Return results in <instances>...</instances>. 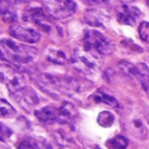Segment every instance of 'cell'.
<instances>
[{"mask_svg":"<svg viewBox=\"0 0 149 149\" xmlns=\"http://www.w3.org/2000/svg\"><path fill=\"white\" fill-rule=\"evenodd\" d=\"M0 49H1L3 60H8V62L17 63V64H25V63L31 62V59L37 54L36 49L9 41V39H1Z\"/></svg>","mask_w":149,"mask_h":149,"instance_id":"cell-1","label":"cell"},{"mask_svg":"<svg viewBox=\"0 0 149 149\" xmlns=\"http://www.w3.org/2000/svg\"><path fill=\"white\" fill-rule=\"evenodd\" d=\"M92 88L89 81H85L79 77H63L62 79V89L63 93L68 92H85Z\"/></svg>","mask_w":149,"mask_h":149,"instance_id":"cell-11","label":"cell"},{"mask_svg":"<svg viewBox=\"0 0 149 149\" xmlns=\"http://www.w3.org/2000/svg\"><path fill=\"white\" fill-rule=\"evenodd\" d=\"M107 15L101 12L100 9H90L85 13V21L92 26H105Z\"/></svg>","mask_w":149,"mask_h":149,"instance_id":"cell-14","label":"cell"},{"mask_svg":"<svg viewBox=\"0 0 149 149\" xmlns=\"http://www.w3.org/2000/svg\"><path fill=\"white\" fill-rule=\"evenodd\" d=\"M18 149H41V145L33 139H26L20 143Z\"/></svg>","mask_w":149,"mask_h":149,"instance_id":"cell-23","label":"cell"},{"mask_svg":"<svg viewBox=\"0 0 149 149\" xmlns=\"http://www.w3.org/2000/svg\"><path fill=\"white\" fill-rule=\"evenodd\" d=\"M9 34L13 38L18 39L21 42H26V43H37L41 39V34L37 30L24 25H12L9 28Z\"/></svg>","mask_w":149,"mask_h":149,"instance_id":"cell-8","label":"cell"},{"mask_svg":"<svg viewBox=\"0 0 149 149\" xmlns=\"http://www.w3.org/2000/svg\"><path fill=\"white\" fill-rule=\"evenodd\" d=\"M0 73H1V81L8 86L10 93L26 86L22 73L16 70L15 67H12V65H8L5 63H3L0 65Z\"/></svg>","mask_w":149,"mask_h":149,"instance_id":"cell-7","label":"cell"},{"mask_svg":"<svg viewBox=\"0 0 149 149\" xmlns=\"http://www.w3.org/2000/svg\"><path fill=\"white\" fill-rule=\"evenodd\" d=\"M76 109L73 107L71 103H64L62 107L59 109V116H58V122L62 124H67L74 120L76 118Z\"/></svg>","mask_w":149,"mask_h":149,"instance_id":"cell-15","label":"cell"},{"mask_svg":"<svg viewBox=\"0 0 149 149\" xmlns=\"http://www.w3.org/2000/svg\"><path fill=\"white\" fill-rule=\"evenodd\" d=\"M1 13H3V20L5 22H15L17 20V16H16V12L10 8V3L8 7H5V3L3 1L1 4Z\"/></svg>","mask_w":149,"mask_h":149,"instance_id":"cell-20","label":"cell"},{"mask_svg":"<svg viewBox=\"0 0 149 149\" xmlns=\"http://www.w3.org/2000/svg\"><path fill=\"white\" fill-rule=\"evenodd\" d=\"M147 122H148V116L143 115V113L137 107L131 109V110H128L124 114V119H123L124 128L128 131L130 135H132L134 137H137L140 140L147 139L148 136Z\"/></svg>","mask_w":149,"mask_h":149,"instance_id":"cell-2","label":"cell"},{"mask_svg":"<svg viewBox=\"0 0 149 149\" xmlns=\"http://www.w3.org/2000/svg\"><path fill=\"white\" fill-rule=\"evenodd\" d=\"M10 136H12V131H10L5 124H1V140L3 141H5V140H7L8 137H10Z\"/></svg>","mask_w":149,"mask_h":149,"instance_id":"cell-24","label":"cell"},{"mask_svg":"<svg viewBox=\"0 0 149 149\" xmlns=\"http://www.w3.org/2000/svg\"><path fill=\"white\" fill-rule=\"evenodd\" d=\"M114 115L110 113V111H101L100 114H98V116H97V123L100 124L101 127H110V126H113V123H114Z\"/></svg>","mask_w":149,"mask_h":149,"instance_id":"cell-19","label":"cell"},{"mask_svg":"<svg viewBox=\"0 0 149 149\" xmlns=\"http://www.w3.org/2000/svg\"><path fill=\"white\" fill-rule=\"evenodd\" d=\"M43 7L52 18L63 20L74 15L77 5L73 0H43Z\"/></svg>","mask_w":149,"mask_h":149,"instance_id":"cell-4","label":"cell"},{"mask_svg":"<svg viewBox=\"0 0 149 149\" xmlns=\"http://www.w3.org/2000/svg\"><path fill=\"white\" fill-rule=\"evenodd\" d=\"M0 114L3 118H9L16 114V110L5 100H0Z\"/></svg>","mask_w":149,"mask_h":149,"instance_id":"cell-21","label":"cell"},{"mask_svg":"<svg viewBox=\"0 0 149 149\" xmlns=\"http://www.w3.org/2000/svg\"><path fill=\"white\" fill-rule=\"evenodd\" d=\"M71 63L79 72L85 73V74H93L97 72L98 70V63L95 60L94 55L92 52L86 51V50H76L72 55Z\"/></svg>","mask_w":149,"mask_h":149,"instance_id":"cell-5","label":"cell"},{"mask_svg":"<svg viewBox=\"0 0 149 149\" xmlns=\"http://www.w3.org/2000/svg\"><path fill=\"white\" fill-rule=\"evenodd\" d=\"M134 79L137 80L144 89V92L149 95V68L144 63H139L135 65V74Z\"/></svg>","mask_w":149,"mask_h":149,"instance_id":"cell-12","label":"cell"},{"mask_svg":"<svg viewBox=\"0 0 149 149\" xmlns=\"http://www.w3.org/2000/svg\"><path fill=\"white\" fill-rule=\"evenodd\" d=\"M92 98L95 101V102L105 103V105H109V106H111V107H118V106H119L118 105V101H116L113 95H110L109 93L103 92V90H101V89L97 90V92L92 95Z\"/></svg>","mask_w":149,"mask_h":149,"instance_id":"cell-16","label":"cell"},{"mask_svg":"<svg viewBox=\"0 0 149 149\" xmlns=\"http://www.w3.org/2000/svg\"><path fill=\"white\" fill-rule=\"evenodd\" d=\"M12 95L26 110H30L31 107H34V106L38 103V95L29 86H24V88H21V89L16 90V92L12 93Z\"/></svg>","mask_w":149,"mask_h":149,"instance_id":"cell-10","label":"cell"},{"mask_svg":"<svg viewBox=\"0 0 149 149\" xmlns=\"http://www.w3.org/2000/svg\"><path fill=\"white\" fill-rule=\"evenodd\" d=\"M139 36L145 43H149V22L141 21L139 24Z\"/></svg>","mask_w":149,"mask_h":149,"instance_id":"cell-22","label":"cell"},{"mask_svg":"<svg viewBox=\"0 0 149 149\" xmlns=\"http://www.w3.org/2000/svg\"><path fill=\"white\" fill-rule=\"evenodd\" d=\"M84 3H86L88 5H103V4H107L110 0H82Z\"/></svg>","mask_w":149,"mask_h":149,"instance_id":"cell-25","label":"cell"},{"mask_svg":"<svg viewBox=\"0 0 149 149\" xmlns=\"http://www.w3.org/2000/svg\"><path fill=\"white\" fill-rule=\"evenodd\" d=\"M147 5H148V7H149V0H148V1H147Z\"/></svg>","mask_w":149,"mask_h":149,"instance_id":"cell-27","label":"cell"},{"mask_svg":"<svg viewBox=\"0 0 149 149\" xmlns=\"http://www.w3.org/2000/svg\"><path fill=\"white\" fill-rule=\"evenodd\" d=\"M47 59L50 60L51 63H55V64H64L67 62V56H65V52L63 50L59 49H49L46 54Z\"/></svg>","mask_w":149,"mask_h":149,"instance_id":"cell-17","label":"cell"},{"mask_svg":"<svg viewBox=\"0 0 149 149\" xmlns=\"http://www.w3.org/2000/svg\"><path fill=\"white\" fill-rule=\"evenodd\" d=\"M148 124H149V114H148Z\"/></svg>","mask_w":149,"mask_h":149,"instance_id":"cell-28","label":"cell"},{"mask_svg":"<svg viewBox=\"0 0 149 149\" xmlns=\"http://www.w3.org/2000/svg\"><path fill=\"white\" fill-rule=\"evenodd\" d=\"M141 10L136 7L132 5L123 4L118 8L116 10V18L120 24H126V25H136V22L141 18Z\"/></svg>","mask_w":149,"mask_h":149,"instance_id":"cell-9","label":"cell"},{"mask_svg":"<svg viewBox=\"0 0 149 149\" xmlns=\"http://www.w3.org/2000/svg\"><path fill=\"white\" fill-rule=\"evenodd\" d=\"M84 49L92 54L95 51L101 55H110L114 51V45L100 31L89 30L84 36Z\"/></svg>","mask_w":149,"mask_h":149,"instance_id":"cell-3","label":"cell"},{"mask_svg":"<svg viewBox=\"0 0 149 149\" xmlns=\"http://www.w3.org/2000/svg\"><path fill=\"white\" fill-rule=\"evenodd\" d=\"M22 18L26 22H31L34 25H37L38 28L43 29L46 33L51 31L52 29V24H51V16L47 13L46 9L41 7H33V8H28L24 12Z\"/></svg>","mask_w":149,"mask_h":149,"instance_id":"cell-6","label":"cell"},{"mask_svg":"<svg viewBox=\"0 0 149 149\" xmlns=\"http://www.w3.org/2000/svg\"><path fill=\"white\" fill-rule=\"evenodd\" d=\"M127 145H128V140L123 135H116L106 143V147L109 149H126Z\"/></svg>","mask_w":149,"mask_h":149,"instance_id":"cell-18","label":"cell"},{"mask_svg":"<svg viewBox=\"0 0 149 149\" xmlns=\"http://www.w3.org/2000/svg\"><path fill=\"white\" fill-rule=\"evenodd\" d=\"M36 116L39 122L42 123L50 124L52 122H58V116H59V109H55L52 106H47L41 110L36 111Z\"/></svg>","mask_w":149,"mask_h":149,"instance_id":"cell-13","label":"cell"},{"mask_svg":"<svg viewBox=\"0 0 149 149\" xmlns=\"http://www.w3.org/2000/svg\"><path fill=\"white\" fill-rule=\"evenodd\" d=\"M5 1L10 3V4H18V3H25V1H28V0H5Z\"/></svg>","mask_w":149,"mask_h":149,"instance_id":"cell-26","label":"cell"}]
</instances>
